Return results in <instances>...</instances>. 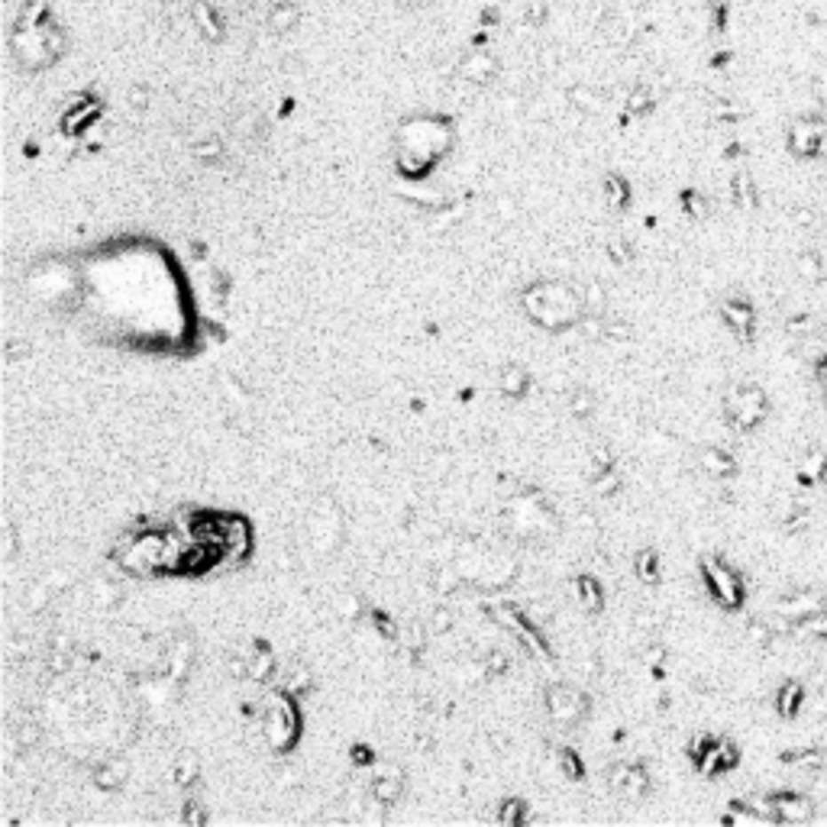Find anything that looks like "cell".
Returning <instances> with one entry per match:
<instances>
[{
	"label": "cell",
	"instance_id": "277c9868",
	"mask_svg": "<svg viewBox=\"0 0 827 827\" xmlns=\"http://www.w3.org/2000/svg\"><path fill=\"white\" fill-rule=\"evenodd\" d=\"M827 123L818 116H801L789 126V149L799 155V159H811V155H821V146H824Z\"/></svg>",
	"mask_w": 827,
	"mask_h": 827
},
{
	"label": "cell",
	"instance_id": "5bb4252c",
	"mask_svg": "<svg viewBox=\"0 0 827 827\" xmlns=\"http://www.w3.org/2000/svg\"><path fill=\"white\" fill-rule=\"evenodd\" d=\"M801 631L805 633H811V637H818V640H827V605L821 608L815 617H808V621H801L799 624Z\"/></svg>",
	"mask_w": 827,
	"mask_h": 827
},
{
	"label": "cell",
	"instance_id": "7a4b0ae2",
	"mask_svg": "<svg viewBox=\"0 0 827 827\" xmlns=\"http://www.w3.org/2000/svg\"><path fill=\"white\" fill-rule=\"evenodd\" d=\"M728 414L734 420V427L753 430L766 417V394L756 385H744V388L728 394Z\"/></svg>",
	"mask_w": 827,
	"mask_h": 827
},
{
	"label": "cell",
	"instance_id": "ffe728a7",
	"mask_svg": "<svg viewBox=\"0 0 827 827\" xmlns=\"http://www.w3.org/2000/svg\"><path fill=\"white\" fill-rule=\"evenodd\" d=\"M815 98H818L821 104H827V68H821V72L815 75Z\"/></svg>",
	"mask_w": 827,
	"mask_h": 827
},
{
	"label": "cell",
	"instance_id": "4fadbf2b",
	"mask_svg": "<svg viewBox=\"0 0 827 827\" xmlns=\"http://www.w3.org/2000/svg\"><path fill=\"white\" fill-rule=\"evenodd\" d=\"M799 275L805 278L808 285H818V282H821V275H824V272H821V258L815 256V252H805V256L799 258Z\"/></svg>",
	"mask_w": 827,
	"mask_h": 827
},
{
	"label": "cell",
	"instance_id": "7402d4cb",
	"mask_svg": "<svg viewBox=\"0 0 827 827\" xmlns=\"http://www.w3.org/2000/svg\"><path fill=\"white\" fill-rule=\"evenodd\" d=\"M821 155H827V133H824V146H821Z\"/></svg>",
	"mask_w": 827,
	"mask_h": 827
},
{
	"label": "cell",
	"instance_id": "52a82bcc",
	"mask_svg": "<svg viewBox=\"0 0 827 827\" xmlns=\"http://www.w3.org/2000/svg\"><path fill=\"white\" fill-rule=\"evenodd\" d=\"M550 712L560 724H572L578 714L585 712V702H582L576 692H569V688H553L550 692Z\"/></svg>",
	"mask_w": 827,
	"mask_h": 827
},
{
	"label": "cell",
	"instance_id": "30bf717a",
	"mask_svg": "<svg viewBox=\"0 0 827 827\" xmlns=\"http://www.w3.org/2000/svg\"><path fill=\"white\" fill-rule=\"evenodd\" d=\"M805 708V688L799 682H789L779 688V714L783 718H795Z\"/></svg>",
	"mask_w": 827,
	"mask_h": 827
},
{
	"label": "cell",
	"instance_id": "d6986e66",
	"mask_svg": "<svg viewBox=\"0 0 827 827\" xmlns=\"http://www.w3.org/2000/svg\"><path fill=\"white\" fill-rule=\"evenodd\" d=\"M805 704H811V714H815V718H827V688L815 695V702L805 698Z\"/></svg>",
	"mask_w": 827,
	"mask_h": 827
},
{
	"label": "cell",
	"instance_id": "6da1fadb",
	"mask_svg": "<svg viewBox=\"0 0 827 827\" xmlns=\"http://www.w3.org/2000/svg\"><path fill=\"white\" fill-rule=\"evenodd\" d=\"M524 304L530 317H537L546 327H562V323H572L578 314L576 294L566 291L560 285H537L524 294Z\"/></svg>",
	"mask_w": 827,
	"mask_h": 827
},
{
	"label": "cell",
	"instance_id": "8992f818",
	"mask_svg": "<svg viewBox=\"0 0 827 827\" xmlns=\"http://www.w3.org/2000/svg\"><path fill=\"white\" fill-rule=\"evenodd\" d=\"M824 608V598L821 595H811V592H801V595H789L785 601H779V614L783 617H789L791 624H801L808 621V617H815V614Z\"/></svg>",
	"mask_w": 827,
	"mask_h": 827
},
{
	"label": "cell",
	"instance_id": "e0dca14e",
	"mask_svg": "<svg viewBox=\"0 0 827 827\" xmlns=\"http://www.w3.org/2000/svg\"><path fill=\"white\" fill-rule=\"evenodd\" d=\"M298 20V10L294 7H278L275 13H272V27L275 29H288Z\"/></svg>",
	"mask_w": 827,
	"mask_h": 827
},
{
	"label": "cell",
	"instance_id": "9a60e30c",
	"mask_svg": "<svg viewBox=\"0 0 827 827\" xmlns=\"http://www.w3.org/2000/svg\"><path fill=\"white\" fill-rule=\"evenodd\" d=\"M527 385V375L521 372V369H507L505 378H501V388H505L507 394H521Z\"/></svg>",
	"mask_w": 827,
	"mask_h": 827
},
{
	"label": "cell",
	"instance_id": "ac0fdd59",
	"mask_svg": "<svg viewBox=\"0 0 827 827\" xmlns=\"http://www.w3.org/2000/svg\"><path fill=\"white\" fill-rule=\"evenodd\" d=\"M582 592H585V595H582V601H585L588 608L601 605V598H598V585L592 582V578H582Z\"/></svg>",
	"mask_w": 827,
	"mask_h": 827
},
{
	"label": "cell",
	"instance_id": "8fae6325",
	"mask_svg": "<svg viewBox=\"0 0 827 827\" xmlns=\"http://www.w3.org/2000/svg\"><path fill=\"white\" fill-rule=\"evenodd\" d=\"M702 465H704V472H712V475H718V479H724V475L734 472V459H730L724 449H704Z\"/></svg>",
	"mask_w": 827,
	"mask_h": 827
},
{
	"label": "cell",
	"instance_id": "2e32d148",
	"mask_svg": "<svg viewBox=\"0 0 827 827\" xmlns=\"http://www.w3.org/2000/svg\"><path fill=\"white\" fill-rule=\"evenodd\" d=\"M637 572H640V578H649V582H653V578L659 576L656 572V553H649V550L640 553V556H637Z\"/></svg>",
	"mask_w": 827,
	"mask_h": 827
},
{
	"label": "cell",
	"instance_id": "9c48e42d",
	"mask_svg": "<svg viewBox=\"0 0 827 827\" xmlns=\"http://www.w3.org/2000/svg\"><path fill=\"white\" fill-rule=\"evenodd\" d=\"M799 475L805 485H815V481H824L827 479V453L824 449H815V453H808L805 459H801L799 465Z\"/></svg>",
	"mask_w": 827,
	"mask_h": 827
},
{
	"label": "cell",
	"instance_id": "7c38bea8",
	"mask_svg": "<svg viewBox=\"0 0 827 827\" xmlns=\"http://www.w3.org/2000/svg\"><path fill=\"white\" fill-rule=\"evenodd\" d=\"M398 791H401V775L394 773V769H392V775L385 773L382 779L375 783V795H378V801H382V805H392V801L398 799Z\"/></svg>",
	"mask_w": 827,
	"mask_h": 827
},
{
	"label": "cell",
	"instance_id": "ba28073f",
	"mask_svg": "<svg viewBox=\"0 0 827 827\" xmlns=\"http://www.w3.org/2000/svg\"><path fill=\"white\" fill-rule=\"evenodd\" d=\"M724 321L730 323V330H734L740 339H750V333H753V323H756V314L750 311V304L728 301V304H724Z\"/></svg>",
	"mask_w": 827,
	"mask_h": 827
},
{
	"label": "cell",
	"instance_id": "5b68a950",
	"mask_svg": "<svg viewBox=\"0 0 827 827\" xmlns=\"http://www.w3.org/2000/svg\"><path fill=\"white\" fill-rule=\"evenodd\" d=\"M773 818L775 821H789V824H805V821L815 818V801L805 799V795H791V791H783V795H775L773 801Z\"/></svg>",
	"mask_w": 827,
	"mask_h": 827
},
{
	"label": "cell",
	"instance_id": "603a6c76",
	"mask_svg": "<svg viewBox=\"0 0 827 827\" xmlns=\"http://www.w3.org/2000/svg\"><path fill=\"white\" fill-rule=\"evenodd\" d=\"M824 481H827V479H824Z\"/></svg>",
	"mask_w": 827,
	"mask_h": 827
},
{
	"label": "cell",
	"instance_id": "44dd1931",
	"mask_svg": "<svg viewBox=\"0 0 827 827\" xmlns=\"http://www.w3.org/2000/svg\"><path fill=\"white\" fill-rule=\"evenodd\" d=\"M688 204H692V207H688V211H692V214H698V217L704 214V201H702V197L688 195Z\"/></svg>",
	"mask_w": 827,
	"mask_h": 827
},
{
	"label": "cell",
	"instance_id": "3957f363",
	"mask_svg": "<svg viewBox=\"0 0 827 827\" xmlns=\"http://www.w3.org/2000/svg\"><path fill=\"white\" fill-rule=\"evenodd\" d=\"M704 578H708L712 595L718 598L724 608H737L740 601H744V585H740V576L734 569H728L724 562L704 560Z\"/></svg>",
	"mask_w": 827,
	"mask_h": 827
}]
</instances>
